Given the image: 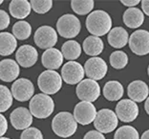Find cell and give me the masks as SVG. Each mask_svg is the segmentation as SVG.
Listing matches in <instances>:
<instances>
[{
  "mask_svg": "<svg viewBox=\"0 0 149 139\" xmlns=\"http://www.w3.org/2000/svg\"><path fill=\"white\" fill-rule=\"evenodd\" d=\"M86 28L94 36H103L112 29V19L109 13L102 10H97L90 13L86 19Z\"/></svg>",
  "mask_w": 149,
  "mask_h": 139,
  "instance_id": "obj_1",
  "label": "cell"
},
{
  "mask_svg": "<svg viewBox=\"0 0 149 139\" xmlns=\"http://www.w3.org/2000/svg\"><path fill=\"white\" fill-rule=\"evenodd\" d=\"M52 130L57 136L68 138L76 133L77 123L72 113L68 111H60L52 121Z\"/></svg>",
  "mask_w": 149,
  "mask_h": 139,
  "instance_id": "obj_2",
  "label": "cell"
},
{
  "mask_svg": "<svg viewBox=\"0 0 149 139\" xmlns=\"http://www.w3.org/2000/svg\"><path fill=\"white\" fill-rule=\"evenodd\" d=\"M29 108L33 117L38 119H45L54 113L55 102L53 98L47 94L38 93L33 96L30 101Z\"/></svg>",
  "mask_w": 149,
  "mask_h": 139,
  "instance_id": "obj_3",
  "label": "cell"
},
{
  "mask_svg": "<svg viewBox=\"0 0 149 139\" xmlns=\"http://www.w3.org/2000/svg\"><path fill=\"white\" fill-rule=\"evenodd\" d=\"M61 75L56 71H44L37 78V85L39 90L47 95L58 93L62 87Z\"/></svg>",
  "mask_w": 149,
  "mask_h": 139,
  "instance_id": "obj_4",
  "label": "cell"
},
{
  "mask_svg": "<svg viewBox=\"0 0 149 139\" xmlns=\"http://www.w3.org/2000/svg\"><path fill=\"white\" fill-rule=\"evenodd\" d=\"M81 24L76 15H64L60 16L56 22V30L59 35L64 38H74L79 33Z\"/></svg>",
  "mask_w": 149,
  "mask_h": 139,
  "instance_id": "obj_5",
  "label": "cell"
},
{
  "mask_svg": "<svg viewBox=\"0 0 149 139\" xmlns=\"http://www.w3.org/2000/svg\"><path fill=\"white\" fill-rule=\"evenodd\" d=\"M118 119L115 111L110 109H101L97 113L94 126L101 133H110L118 127Z\"/></svg>",
  "mask_w": 149,
  "mask_h": 139,
  "instance_id": "obj_6",
  "label": "cell"
},
{
  "mask_svg": "<svg viewBox=\"0 0 149 139\" xmlns=\"http://www.w3.org/2000/svg\"><path fill=\"white\" fill-rule=\"evenodd\" d=\"M76 93L81 101L92 103L100 95V87L97 81L92 79H83L77 84Z\"/></svg>",
  "mask_w": 149,
  "mask_h": 139,
  "instance_id": "obj_7",
  "label": "cell"
},
{
  "mask_svg": "<svg viewBox=\"0 0 149 139\" xmlns=\"http://www.w3.org/2000/svg\"><path fill=\"white\" fill-rule=\"evenodd\" d=\"M130 50L135 55L143 56L149 53V32L145 30H137L129 37Z\"/></svg>",
  "mask_w": 149,
  "mask_h": 139,
  "instance_id": "obj_8",
  "label": "cell"
},
{
  "mask_svg": "<svg viewBox=\"0 0 149 139\" xmlns=\"http://www.w3.org/2000/svg\"><path fill=\"white\" fill-rule=\"evenodd\" d=\"M84 67L77 61H69L61 69V78L69 85L80 83L84 78Z\"/></svg>",
  "mask_w": 149,
  "mask_h": 139,
  "instance_id": "obj_9",
  "label": "cell"
},
{
  "mask_svg": "<svg viewBox=\"0 0 149 139\" xmlns=\"http://www.w3.org/2000/svg\"><path fill=\"white\" fill-rule=\"evenodd\" d=\"M33 39L40 49H52L57 42L56 30L51 26H41L36 30Z\"/></svg>",
  "mask_w": 149,
  "mask_h": 139,
  "instance_id": "obj_10",
  "label": "cell"
},
{
  "mask_svg": "<svg viewBox=\"0 0 149 139\" xmlns=\"http://www.w3.org/2000/svg\"><path fill=\"white\" fill-rule=\"evenodd\" d=\"M11 91L15 99L20 102H25L33 98L35 93V86L31 80L19 78L13 83Z\"/></svg>",
  "mask_w": 149,
  "mask_h": 139,
  "instance_id": "obj_11",
  "label": "cell"
},
{
  "mask_svg": "<svg viewBox=\"0 0 149 139\" xmlns=\"http://www.w3.org/2000/svg\"><path fill=\"white\" fill-rule=\"evenodd\" d=\"M97 109L92 103L81 101L77 103L74 109V117L77 123L86 126L95 121L97 116Z\"/></svg>",
  "mask_w": 149,
  "mask_h": 139,
  "instance_id": "obj_12",
  "label": "cell"
},
{
  "mask_svg": "<svg viewBox=\"0 0 149 139\" xmlns=\"http://www.w3.org/2000/svg\"><path fill=\"white\" fill-rule=\"evenodd\" d=\"M139 106L136 102L130 99H123L117 104L116 114L118 119L125 123H130L139 116Z\"/></svg>",
  "mask_w": 149,
  "mask_h": 139,
  "instance_id": "obj_13",
  "label": "cell"
},
{
  "mask_svg": "<svg viewBox=\"0 0 149 139\" xmlns=\"http://www.w3.org/2000/svg\"><path fill=\"white\" fill-rule=\"evenodd\" d=\"M85 74L92 80H101L106 75L108 72V67L106 62L100 57H92L89 58L84 65Z\"/></svg>",
  "mask_w": 149,
  "mask_h": 139,
  "instance_id": "obj_14",
  "label": "cell"
},
{
  "mask_svg": "<svg viewBox=\"0 0 149 139\" xmlns=\"http://www.w3.org/2000/svg\"><path fill=\"white\" fill-rule=\"evenodd\" d=\"M33 118L31 111L24 107L16 108L10 114L12 126L18 131H24L31 127V125L33 124Z\"/></svg>",
  "mask_w": 149,
  "mask_h": 139,
  "instance_id": "obj_15",
  "label": "cell"
},
{
  "mask_svg": "<svg viewBox=\"0 0 149 139\" xmlns=\"http://www.w3.org/2000/svg\"><path fill=\"white\" fill-rule=\"evenodd\" d=\"M16 62L23 68L33 67L38 58V53L31 45H23L19 47L15 53Z\"/></svg>",
  "mask_w": 149,
  "mask_h": 139,
  "instance_id": "obj_16",
  "label": "cell"
},
{
  "mask_svg": "<svg viewBox=\"0 0 149 139\" xmlns=\"http://www.w3.org/2000/svg\"><path fill=\"white\" fill-rule=\"evenodd\" d=\"M127 94L130 100L134 102H143L149 96L148 85L141 80L132 81L127 87Z\"/></svg>",
  "mask_w": 149,
  "mask_h": 139,
  "instance_id": "obj_17",
  "label": "cell"
},
{
  "mask_svg": "<svg viewBox=\"0 0 149 139\" xmlns=\"http://www.w3.org/2000/svg\"><path fill=\"white\" fill-rule=\"evenodd\" d=\"M20 73L19 65L13 59H3L0 61V79L4 82L15 81Z\"/></svg>",
  "mask_w": 149,
  "mask_h": 139,
  "instance_id": "obj_18",
  "label": "cell"
},
{
  "mask_svg": "<svg viewBox=\"0 0 149 139\" xmlns=\"http://www.w3.org/2000/svg\"><path fill=\"white\" fill-rule=\"evenodd\" d=\"M64 57L62 55L61 50L56 48L48 49L43 53L41 57L42 65L47 70L55 71L59 69L60 66H62Z\"/></svg>",
  "mask_w": 149,
  "mask_h": 139,
  "instance_id": "obj_19",
  "label": "cell"
},
{
  "mask_svg": "<svg viewBox=\"0 0 149 139\" xmlns=\"http://www.w3.org/2000/svg\"><path fill=\"white\" fill-rule=\"evenodd\" d=\"M108 43L113 48L121 49L126 46V44L129 41V35L127 30L123 29V27H115L111 29L108 33Z\"/></svg>",
  "mask_w": 149,
  "mask_h": 139,
  "instance_id": "obj_20",
  "label": "cell"
},
{
  "mask_svg": "<svg viewBox=\"0 0 149 139\" xmlns=\"http://www.w3.org/2000/svg\"><path fill=\"white\" fill-rule=\"evenodd\" d=\"M9 11L13 17L16 19H25L31 13L32 7L27 0H13L10 3Z\"/></svg>",
  "mask_w": 149,
  "mask_h": 139,
  "instance_id": "obj_21",
  "label": "cell"
},
{
  "mask_svg": "<svg viewBox=\"0 0 149 139\" xmlns=\"http://www.w3.org/2000/svg\"><path fill=\"white\" fill-rule=\"evenodd\" d=\"M123 19L128 28L137 29L143 24L144 13L138 8H129L124 12Z\"/></svg>",
  "mask_w": 149,
  "mask_h": 139,
  "instance_id": "obj_22",
  "label": "cell"
},
{
  "mask_svg": "<svg viewBox=\"0 0 149 139\" xmlns=\"http://www.w3.org/2000/svg\"><path fill=\"white\" fill-rule=\"evenodd\" d=\"M82 48L86 55L97 57V55H99L102 53L104 45L100 37L90 35L84 39Z\"/></svg>",
  "mask_w": 149,
  "mask_h": 139,
  "instance_id": "obj_23",
  "label": "cell"
},
{
  "mask_svg": "<svg viewBox=\"0 0 149 139\" xmlns=\"http://www.w3.org/2000/svg\"><path fill=\"white\" fill-rule=\"evenodd\" d=\"M103 95L109 101H118L123 96L124 89L123 84L117 80H111L104 85Z\"/></svg>",
  "mask_w": 149,
  "mask_h": 139,
  "instance_id": "obj_24",
  "label": "cell"
},
{
  "mask_svg": "<svg viewBox=\"0 0 149 139\" xmlns=\"http://www.w3.org/2000/svg\"><path fill=\"white\" fill-rule=\"evenodd\" d=\"M17 41L13 35L8 32L0 33V55L8 56L16 50Z\"/></svg>",
  "mask_w": 149,
  "mask_h": 139,
  "instance_id": "obj_25",
  "label": "cell"
},
{
  "mask_svg": "<svg viewBox=\"0 0 149 139\" xmlns=\"http://www.w3.org/2000/svg\"><path fill=\"white\" fill-rule=\"evenodd\" d=\"M61 53L65 59L69 61H74L81 55V46L77 41L69 40L62 45Z\"/></svg>",
  "mask_w": 149,
  "mask_h": 139,
  "instance_id": "obj_26",
  "label": "cell"
},
{
  "mask_svg": "<svg viewBox=\"0 0 149 139\" xmlns=\"http://www.w3.org/2000/svg\"><path fill=\"white\" fill-rule=\"evenodd\" d=\"M13 35L18 40L28 39L32 35V26L25 20H20L13 26Z\"/></svg>",
  "mask_w": 149,
  "mask_h": 139,
  "instance_id": "obj_27",
  "label": "cell"
},
{
  "mask_svg": "<svg viewBox=\"0 0 149 139\" xmlns=\"http://www.w3.org/2000/svg\"><path fill=\"white\" fill-rule=\"evenodd\" d=\"M95 6L93 0H73L71 1V8L79 15H85L92 12Z\"/></svg>",
  "mask_w": 149,
  "mask_h": 139,
  "instance_id": "obj_28",
  "label": "cell"
},
{
  "mask_svg": "<svg viewBox=\"0 0 149 139\" xmlns=\"http://www.w3.org/2000/svg\"><path fill=\"white\" fill-rule=\"evenodd\" d=\"M13 99L11 90L4 85H0V113H5L12 107Z\"/></svg>",
  "mask_w": 149,
  "mask_h": 139,
  "instance_id": "obj_29",
  "label": "cell"
},
{
  "mask_svg": "<svg viewBox=\"0 0 149 139\" xmlns=\"http://www.w3.org/2000/svg\"><path fill=\"white\" fill-rule=\"evenodd\" d=\"M110 64L114 69H123L128 64V56L123 50H115L110 55Z\"/></svg>",
  "mask_w": 149,
  "mask_h": 139,
  "instance_id": "obj_30",
  "label": "cell"
},
{
  "mask_svg": "<svg viewBox=\"0 0 149 139\" xmlns=\"http://www.w3.org/2000/svg\"><path fill=\"white\" fill-rule=\"evenodd\" d=\"M114 139H140L139 131L132 126H123L115 133Z\"/></svg>",
  "mask_w": 149,
  "mask_h": 139,
  "instance_id": "obj_31",
  "label": "cell"
},
{
  "mask_svg": "<svg viewBox=\"0 0 149 139\" xmlns=\"http://www.w3.org/2000/svg\"><path fill=\"white\" fill-rule=\"evenodd\" d=\"M30 4H31L32 10L39 15H44L53 8L52 0H32L30 1Z\"/></svg>",
  "mask_w": 149,
  "mask_h": 139,
  "instance_id": "obj_32",
  "label": "cell"
},
{
  "mask_svg": "<svg viewBox=\"0 0 149 139\" xmlns=\"http://www.w3.org/2000/svg\"><path fill=\"white\" fill-rule=\"evenodd\" d=\"M20 139H43V134L37 128L30 127L23 131Z\"/></svg>",
  "mask_w": 149,
  "mask_h": 139,
  "instance_id": "obj_33",
  "label": "cell"
},
{
  "mask_svg": "<svg viewBox=\"0 0 149 139\" xmlns=\"http://www.w3.org/2000/svg\"><path fill=\"white\" fill-rule=\"evenodd\" d=\"M10 23H11V19H10L9 13L3 10H0V30L8 28Z\"/></svg>",
  "mask_w": 149,
  "mask_h": 139,
  "instance_id": "obj_34",
  "label": "cell"
},
{
  "mask_svg": "<svg viewBox=\"0 0 149 139\" xmlns=\"http://www.w3.org/2000/svg\"><path fill=\"white\" fill-rule=\"evenodd\" d=\"M8 131V121L2 113H0V137H3Z\"/></svg>",
  "mask_w": 149,
  "mask_h": 139,
  "instance_id": "obj_35",
  "label": "cell"
},
{
  "mask_svg": "<svg viewBox=\"0 0 149 139\" xmlns=\"http://www.w3.org/2000/svg\"><path fill=\"white\" fill-rule=\"evenodd\" d=\"M83 139H105L104 135L97 131H89L84 135Z\"/></svg>",
  "mask_w": 149,
  "mask_h": 139,
  "instance_id": "obj_36",
  "label": "cell"
},
{
  "mask_svg": "<svg viewBox=\"0 0 149 139\" xmlns=\"http://www.w3.org/2000/svg\"><path fill=\"white\" fill-rule=\"evenodd\" d=\"M121 4L129 7V8H134V6L138 5L141 1L140 0H121Z\"/></svg>",
  "mask_w": 149,
  "mask_h": 139,
  "instance_id": "obj_37",
  "label": "cell"
},
{
  "mask_svg": "<svg viewBox=\"0 0 149 139\" xmlns=\"http://www.w3.org/2000/svg\"><path fill=\"white\" fill-rule=\"evenodd\" d=\"M141 9H143V12L149 16V0H143L141 1Z\"/></svg>",
  "mask_w": 149,
  "mask_h": 139,
  "instance_id": "obj_38",
  "label": "cell"
},
{
  "mask_svg": "<svg viewBox=\"0 0 149 139\" xmlns=\"http://www.w3.org/2000/svg\"><path fill=\"white\" fill-rule=\"evenodd\" d=\"M144 110L145 111L149 114V96L147 97V99L145 100V104H144Z\"/></svg>",
  "mask_w": 149,
  "mask_h": 139,
  "instance_id": "obj_39",
  "label": "cell"
},
{
  "mask_svg": "<svg viewBox=\"0 0 149 139\" xmlns=\"http://www.w3.org/2000/svg\"><path fill=\"white\" fill-rule=\"evenodd\" d=\"M141 139H149V130L145 131L144 133L141 134Z\"/></svg>",
  "mask_w": 149,
  "mask_h": 139,
  "instance_id": "obj_40",
  "label": "cell"
},
{
  "mask_svg": "<svg viewBox=\"0 0 149 139\" xmlns=\"http://www.w3.org/2000/svg\"><path fill=\"white\" fill-rule=\"evenodd\" d=\"M0 139H10V138H8V137H4V136H3V137H0Z\"/></svg>",
  "mask_w": 149,
  "mask_h": 139,
  "instance_id": "obj_41",
  "label": "cell"
},
{
  "mask_svg": "<svg viewBox=\"0 0 149 139\" xmlns=\"http://www.w3.org/2000/svg\"><path fill=\"white\" fill-rule=\"evenodd\" d=\"M2 3H3V0H0V5H1Z\"/></svg>",
  "mask_w": 149,
  "mask_h": 139,
  "instance_id": "obj_42",
  "label": "cell"
},
{
  "mask_svg": "<svg viewBox=\"0 0 149 139\" xmlns=\"http://www.w3.org/2000/svg\"><path fill=\"white\" fill-rule=\"evenodd\" d=\"M147 73H148V75H149V66H148V69H147Z\"/></svg>",
  "mask_w": 149,
  "mask_h": 139,
  "instance_id": "obj_43",
  "label": "cell"
}]
</instances>
